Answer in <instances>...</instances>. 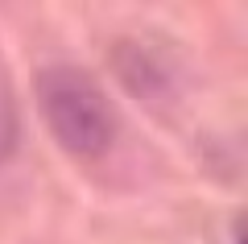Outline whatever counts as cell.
I'll return each mask as SVG.
<instances>
[{"label":"cell","instance_id":"cell-1","mask_svg":"<svg viewBox=\"0 0 248 244\" xmlns=\"http://www.w3.org/2000/svg\"><path fill=\"white\" fill-rule=\"evenodd\" d=\"M37 112H42L46 129L54 132L66 153L75 157H99L112 149L116 141V108L104 96L95 79L79 66H46L37 70Z\"/></svg>","mask_w":248,"mask_h":244},{"label":"cell","instance_id":"cell-2","mask_svg":"<svg viewBox=\"0 0 248 244\" xmlns=\"http://www.w3.org/2000/svg\"><path fill=\"white\" fill-rule=\"evenodd\" d=\"M17 132H21V124H17V104H13V91H9V83H4V75H0V162L13 153Z\"/></svg>","mask_w":248,"mask_h":244}]
</instances>
